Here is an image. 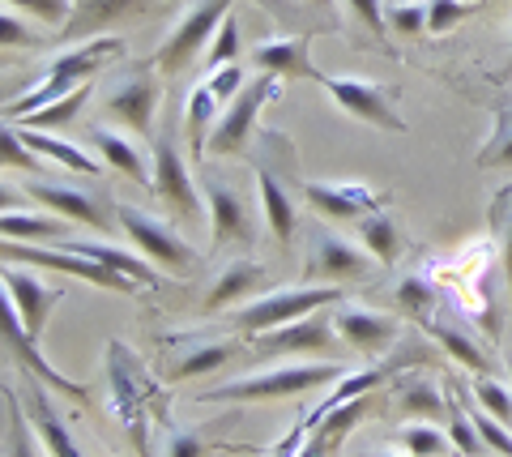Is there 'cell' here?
<instances>
[{
    "label": "cell",
    "mask_w": 512,
    "mask_h": 457,
    "mask_svg": "<svg viewBox=\"0 0 512 457\" xmlns=\"http://www.w3.org/2000/svg\"><path fill=\"white\" fill-rule=\"evenodd\" d=\"M0 150H5V167H22V171H39V154L26 146L22 133L5 124V133H0Z\"/></svg>",
    "instance_id": "43"
},
{
    "label": "cell",
    "mask_w": 512,
    "mask_h": 457,
    "mask_svg": "<svg viewBox=\"0 0 512 457\" xmlns=\"http://www.w3.org/2000/svg\"><path fill=\"white\" fill-rule=\"evenodd\" d=\"M116 223L124 227V235L133 240L154 265H163V270H188L192 261H197V252H192L180 235H175L171 227H163L158 218L141 214L133 206H116Z\"/></svg>",
    "instance_id": "11"
},
{
    "label": "cell",
    "mask_w": 512,
    "mask_h": 457,
    "mask_svg": "<svg viewBox=\"0 0 512 457\" xmlns=\"http://www.w3.org/2000/svg\"><path fill=\"white\" fill-rule=\"evenodd\" d=\"M0 338H5V351H9V355H18V364H22L26 376H35V381L52 385L56 393H64V398L90 402V389H86V385L69 381V376L56 372V368L39 355V338L22 325V317H18V308H13V304H5V312H0Z\"/></svg>",
    "instance_id": "10"
},
{
    "label": "cell",
    "mask_w": 512,
    "mask_h": 457,
    "mask_svg": "<svg viewBox=\"0 0 512 457\" xmlns=\"http://www.w3.org/2000/svg\"><path fill=\"white\" fill-rule=\"evenodd\" d=\"M402 411H414V415H444V402H440L436 385L410 381V385L402 389Z\"/></svg>",
    "instance_id": "40"
},
{
    "label": "cell",
    "mask_w": 512,
    "mask_h": 457,
    "mask_svg": "<svg viewBox=\"0 0 512 457\" xmlns=\"http://www.w3.org/2000/svg\"><path fill=\"white\" fill-rule=\"evenodd\" d=\"M214 94H210V86H197L188 94V137H192V150L197 154H205V146H210V120H214Z\"/></svg>",
    "instance_id": "32"
},
{
    "label": "cell",
    "mask_w": 512,
    "mask_h": 457,
    "mask_svg": "<svg viewBox=\"0 0 512 457\" xmlns=\"http://www.w3.org/2000/svg\"><path fill=\"white\" fill-rule=\"evenodd\" d=\"M154 193L167 201L175 214H188L197 218L205 210V201L197 197V184H192V171L175 150V137L171 133H158L154 137Z\"/></svg>",
    "instance_id": "12"
},
{
    "label": "cell",
    "mask_w": 512,
    "mask_h": 457,
    "mask_svg": "<svg viewBox=\"0 0 512 457\" xmlns=\"http://www.w3.org/2000/svg\"><path fill=\"white\" fill-rule=\"evenodd\" d=\"M5 295H9V304L18 308L22 325H26L35 338L43 334L47 317H52V304H60V291L43 287L35 274H26V270H18V265H9V261H5Z\"/></svg>",
    "instance_id": "16"
},
{
    "label": "cell",
    "mask_w": 512,
    "mask_h": 457,
    "mask_svg": "<svg viewBox=\"0 0 512 457\" xmlns=\"http://www.w3.org/2000/svg\"><path fill=\"white\" fill-rule=\"evenodd\" d=\"M504 278H508V299H512V227H508V235H504Z\"/></svg>",
    "instance_id": "51"
},
{
    "label": "cell",
    "mask_w": 512,
    "mask_h": 457,
    "mask_svg": "<svg viewBox=\"0 0 512 457\" xmlns=\"http://www.w3.org/2000/svg\"><path fill=\"white\" fill-rule=\"evenodd\" d=\"M474 9H478V0H427V35H448Z\"/></svg>",
    "instance_id": "36"
},
{
    "label": "cell",
    "mask_w": 512,
    "mask_h": 457,
    "mask_svg": "<svg viewBox=\"0 0 512 457\" xmlns=\"http://www.w3.org/2000/svg\"><path fill=\"white\" fill-rule=\"evenodd\" d=\"M5 252V261L9 265H39V270H56V274H73V278H86L94 282V287H103V291H120V295H133L141 282H133L128 274H116V270H107V265H99L94 257H82V252H69V248H30V244H5L0 248Z\"/></svg>",
    "instance_id": "5"
},
{
    "label": "cell",
    "mask_w": 512,
    "mask_h": 457,
    "mask_svg": "<svg viewBox=\"0 0 512 457\" xmlns=\"http://www.w3.org/2000/svg\"><path fill=\"white\" fill-rule=\"evenodd\" d=\"M470 419H474V428H478V436H483L487 449H495L500 457H512V428L508 423H500L487 411H470Z\"/></svg>",
    "instance_id": "38"
},
{
    "label": "cell",
    "mask_w": 512,
    "mask_h": 457,
    "mask_svg": "<svg viewBox=\"0 0 512 457\" xmlns=\"http://www.w3.org/2000/svg\"><path fill=\"white\" fill-rule=\"evenodd\" d=\"M397 308H406L410 317H419V321H431V312H436V291L427 287V278L414 274L397 287Z\"/></svg>",
    "instance_id": "37"
},
{
    "label": "cell",
    "mask_w": 512,
    "mask_h": 457,
    "mask_svg": "<svg viewBox=\"0 0 512 457\" xmlns=\"http://www.w3.org/2000/svg\"><path fill=\"white\" fill-rule=\"evenodd\" d=\"M205 86H210V94L218 103H235L239 90H244V73H239L235 65H222V69H214L210 77H205Z\"/></svg>",
    "instance_id": "47"
},
{
    "label": "cell",
    "mask_w": 512,
    "mask_h": 457,
    "mask_svg": "<svg viewBox=\"0 0 512 457\" xmlns=\"http://www.w3.org/2000/svg\"><path fill=\"white\" fill-rule=\"evenodd\" d=\"M389 5H402V0H389Z\"/></svg>",
    "instance_id": "53"
},
{
    "label": "cell",
    "mask_w": 512,
    "mask_h": 457,
    "mask_svg": "<svg viewBox=\"0 0 512 457\" xmlns=\"http://www.w3.org/2000/svg\"><path fill=\"white\" fill-rule=\"evenodd\" d=\"M384 18L393 22V30H402V35H427V0H419V5H389V13Z\"/></svg>",
    "instance_id": "45"
},
{
    "label": "cell",
    "mask_w": 512,
    "mask_h": 457,
    "mask_svg": "<svg viewBox=\"0 0 512 457\" xmlns=\"http://www.w3.org/2000/svg\"><path fill=\"white\" fill-rule=\"evenodd\" d=\"M303 197H308V206L329 214V218H367L380 210V193H372L367 184H303Z\"/></svg>",
    "instance_id": "17"
},
{
    "label": "cell",
    "mask_w": 512,
    "mask_h": 457,
    "mask_svg": "<svg viewBox=\"0 0 512 457\" xmlns=\"http://www.w3.org/2000/svg\"><path fill=\"white\" fill-rule=\"evenodd\" d=\"M120 56H124V39L120 35H94V39H86L82 47L64 52L56 65H47L43 82L30 86L22 99H13L5 107V120H26L30 112H39V107L64 99V94H73L77 86H86L99 69H107V60H120Z\"/></svg>",
    "instance_id": "1"
},
{
    "label": "cell",
    "mask_w": 512,
    "mask_h": 457,
    "mask_svg": "<svg viewBox=\"0 0 512 457\" xmlns=\"http://www.w3.org/2000/svg\"><path fill=\"white\" fill-rule=\"evenodd\" d=\"M141 9H146V0H77L73 18H69V26H64L60 39L86 43V39H94V30H103L111 22H124V18H137Z\"/></svg>",
    "instance_id": "22"
},
{
    "label": "cell",
    "mask_w": 512,
    "mask_h": 457,
    "mask_svg": "<svg viewBox=\"0 0 512 457\" xmlns=\"http://www.w3.org/2000/svg\"><path fill=\"white\" fill-rule=\"evenodd\" d=\"M397 440L406 445L410 457H440V453H448V436L440 428H431V423H406V428L397 432Z\"/></svg>",
    "instance_id": "34"
},
{
    "label": "cell",
    "mask_w": 512,
    "mask_h": 457,
    "mask_svg": "<svg viewBox=\"0 0 512 457\" xmlns=\"http://www.w3.org/2000/svg\"><path fill=\"white\" fill-rule=\"evenodd\" d=\"M30 381H35V376H30ZM26 411H30V423H35V432H39V440H43V449L52 453V457H86L82 449H77L73 432L64 428V419H60V411H56V402L47 398L43 381L30 385V393H26Z\"/></svg>",
    "instance_id": "19"
},
{
    "label": "cell",
    "mask_w": 512,
    "mask_h": 457,
    "mask_svg": "<svg viewBox=\"0 0 512 457\" xmlns=\"http://www.w3.org/2000/svg\"><path fill=\"white\" fill-rule=\"evenodd\" d=\"M359 240H363V248L372 252V257L380 261V265H393L397 257H402V231H397V223L389 214H367V218H359Z\"/></svg>",
    "instance_id": "29"
},
{
    "label": "cell",
    "mask_w": 512,
    "mask_h": 457,
    "mask_svg": "<svg viewBox=\"0 0 512 457\" xmlns=\"http://www.w3.org/2000/svg\"><path fill=\"white\" fill-rule=\"evenodd\" d=\"M9 5H18V9H26V13H35V18H43L47 26H69V18H73V5L77 0H9Z\"/></svg>",
    "instance_id": "44"
},
{
    "label": "cell",
    "mask_w": 512,
    "mask_h": 457,
    "mask_svg": "<svg viewBox=\"0 0 512 457\" xmlns=\"http://www.w3.org/2000/svg\"><path fill=\"white\" fill-rule=\"evenodd\" d=\"M312 39L308 35H291V39H274V43H261L252 52V60L261 65L265 73L274 77H299V82H320V73L312 69Z\"/></svg>",
    "instance_id": "20"
},
{
    "label": "cell",
    "mask_w": 512,
    "mask_h": 457,
    "mask_svg": "<svg viewBox=\"0 0 512 457\" xmlns=\"http://www.w3.org/2000/svg\"><path fill=\"white\" fill-rule=\"evenodd\" d=\"M235 52H239V26H235V18L227 13V22H222L218 30H214V39H210V69H222V65H235Z\"/></svg>",
    "instance_id": "39"
},
{
    "label": "cell",
    "mask_w": 512,
    "mask_h": 457,
    "mask_svg": "<svg viewBox=\"0 0 512 457\" xmlns=\"http://www.w3.org/2000/svg\"><path fill=\"white\" fill-rule=\"evenodd\" d=\"M274 90H278V77L274 73H265V77H256L252 86L239 90V99L214 120V133H210V154H239L244 150V141L252 137V124L256 116H261V107L274 99Z\"/></svg>",
    "instance_id": "9"
},
{
    "label": "cell",
    "mask_w": 512,
    "mask_h": 457,
    "mask_svg": "<svg viewBox=\"0 0 512 457\" xmlns=\"http://www.w3.org/2000/svg\"><path fill=\"white\" fill-rule=\"evenodd\" d=\"M338 299H342V287H325V282H316V287H286V291L261 295V299H252V304L235 308L231 325L244 329V334H269V329L303 321V317H312V312H320V308L338 304Z\"/></svg>",
    "instance_id": "3"
},
{
    "label": "cell",
    "mask_w": 512,
    "mask_h": 457,
    "mask_svg": "<svg viewBox=\"0 0 512 457\" xmlns=\"http://www.w3.org/2000/svg\"><path fill=\"white\" fill-rule=\"evenodd\" d=\"M320 86L333 94V103L342 107L346 116H355L359 124H372L380 133H406V120L397 116V107L389 103V90L376 82H350V77H325L320 73Z\"/></svg>",
    "instance_id": "8"
},
{
    "label": "cell",
    "mask_w": 512,
    "mask_h": 457,
    "mask_svg": "<svg viewBox=\"0 0 512 457\" xmlns=\"http://www.w3.org/2000/svg\"><path fill=\"white\" fill-rule=\"evenodd\" d=\"M0 398H5V457H39L35 453V423H30V411L18 402V393L13 385L0 389Z\"/></svg>",
    "instance_id": "28"
},
{
    "label": "cell",
    "mask_w": 512,
    "mask_h": 457,
    "mask_svg": "<svg viewBox=\"0 0 512 457\" xmlns=\"http://www.w3.org/2000/svg\"><path fill=\"white\" fill-rule=\"evenodd\" d=\"M436 338H440V346H444V351L453 355L466 372H474V376L487 372V355L478 351V346H474L466 334H457V329H448V325H436Z\"/></svg>",
    "instance_id": "35"
},
{
    "label": "cell",
    "mask_w": 512,
    "mask_h": 457,
    "mask_svg": "<svg viewBox=\"0 0 512 457\" xmlns=\"http://www.w3.org/2000/svg\"><path fill=\"white\" fill-rule=\"evenodd\" d=\"M342 376H346L342 364H278L269 372H252L231 385L205 389L201 402H278V398H299L308 389L338 385Z\"/></svg>",
    "instance_id": "2"
},
{
    "label": "cell",
    "mask_w": 512,
    "mask_h": 457,
    "mask_svg": "<svg viewBox=\"0 0 512 457\" xmlns=\"http://www.w3.org/2000/svg\"><path fill=\"white\" fill-rule=\"evenodd\" d=\"M167 457H205V440L197 432H171L167 440Z\"/></svg>",
    "instance_id": "50"
},
{
    "label": "cell",
    "mask_w": 512,
    "mask_h": 457,
    "mask_svg": "<svg viewBox=\"0 0 512 457\" xmlns=\"http://www.w3.org/2000/svg\"><path fill=\"white\" fill-rule=\"evenodd\" d=\"M64 248L69 252H82V257H94L99 265H107V270H116V274H128L133 282H141V287H163V278L154 274V265L150 261H141L133 257V252H124L116 244H86V240H64Z\"/></svg>",
    "instance_id": "23"
},
{
    "label": "cell",
    "mask_w": 512,
    "mask_h": 457,
    "mask_svg": "<svg viewBox=\"0 0 512 457\" xmlns=\"http://www.w3.org/2000/svg\"><path fill=\"white\" fill-rule=\"evenodd\" d=\"M333 325H338V338L346 346H355L359 355H380L397 338L393 317H376V312H363V308H342L333 317Z\"/></svg>",
    "instance_id": "21"
},
{
    "label": "cell",
    "mask_w": 512,
    "mask_h": 457,
    "mask_svg": "<svg viewBox=\"0 0 512 457\" xmlns=\"http://www.w3.org/2000/svg\"><path fill=\"white\" fill-rule=\"evenodd\" d=\"M69 218L60 214H13L5 210L0 214V231H5V240H64V227Z\"/></svg>",
    "instance_id": "30"
},
{
    "label": "cell",
    "mask_w": 512,
    "mask_h": 457,
    "mask_svg": "<svg viewBox=\"0 0 512 457\" xmlns=\"http://www.w3.org/2000/svg\"><path fill=\"white\" fill-rule=\"evenodd\" d=\"M90 141H94V150L103 154V163L107 167H116V171H124L128 180H137V184H146V188H154V176L146 171V163H141V154L133 150V141L128 137H120V133H111V129H90Z\"/></svg>",
    "instance_id": "26"
},
{
    "label": "cell",
    "mask_w": 512,
    "mask_h": 457,
    "mask_svg": "<svg viewBox=\"0 0 512 457\" xmlns=\"http://www.w3.org/2000/svg\"><path fill=\"white\" fill-rule=\"evenodd\" d=\"M205 210H210L214 248H222V244H244L248 235H252L248 206L235 197V188H227V184H210V188H205Z\"/></svg>",
    "instance_id": "18"
},
{
    "label": "cell",
    "mask_w": 512,
    "mask_h": 457,
    "mask_svg": "<svg viewBox=\"0 0 512 457\" xmlns=\"http://www.w3.org/2000/svg\"><path fill=\"white\" fill-rule=\"evenodd\" d=\"M256 193H261V210H265V223L274 231V240H291L295 235V206H291V193L274 180L269 167H256Z\"/></svg>",
    "instance_id": "25"
},
{
    "label": "cell",
    "mask_w": 512,
    "mask_h": 457,
    "mask_svg": "<svg viewBox=\"0 0 512 457\" xmlns=\"http://www.w3.org/2000/svg\"><path fill=\"white\" fill-rule=\"evenodd\" d=\"M312 5H325V9H329V5H333V0H312Z\"/></svg>",
    "instance_id": "52"
},
{
    "label": "cell",
    "mask_w": 512,
    "mask_h": 457,
    "mask_svg": "<svg viewBox=\"0 0 512 457\" xmlns=\"http://www.w3.org/2000/svg\"><path fill=\"white\" fill-rule=\"evenodd\" d=\"M261 278H265V270L256 261H231L227 270L218 274V282L210 287V295H205V312H222V308H231V304H239L248 291H256L261 287Z\"/></svg>",
    "instance_id": "24"
},
{
    "label": "cell",
    "mask_w": 512,
    "mask_h": 457,
    "mask_svg": "<svg viewBox=\"0 0 512 457\" xmlns=\"http://www.w3.org/2000/svg\"><path fill=\"white\" fill-rule=\"evenodd\" d=\"M478 163L483 167H512V120L508 116L495 124V133L483 146V154H478Z\"/></svg>",
    "instance_id": "41"
},
{
    "label": "cell",
    "mask_w": 512,
    "mask_h": 457,
    "mask_svg": "<svg viewBox=\"0 0 512 457\" xmlns=\"http://www.w3.org/2000/svg\"><path fill=\"white\" fill-rule=\"evenodd\" d=\"M474 393H478V402H483L487 415H495L500 423H508V428H512V389L495 385V381H487V376H483V381L474 385Z\"/></svg>",
    "instance_id": "42"
},
{
    "label": "cell",
    "mask_w": 512,
    "mask_h": 457,
    "mask_svg": "<svg viewBox=\"0 0 512 457\" xmlns=\"http://www.w3.org/2000/svg\"><path fill=\"white\" fill-rule=\"evenodd\" d=\"M346 5L367 30H372V35H384V5L380 0H346Z\"/></svg>",
    "instance_id": "48"
},
{
    "label": "cell",
    "mask_w": 512,
    "mask_h": 457,
    "mask_svg": "<svg viewBox=\"0 0 512 457\" xmlns=\"http://www.w3.org/2000/svg\"><path fill=\"white\" fill-rule=\"evenodd\" d=\"M231 5L235 0H197L180 22H175V30L167 35V43L154 52V60H150V69H163L167 77H175V73H184L192 60L201 56V47L214 39V30L227 22V13H231Z\"/></svg>",
    "instance_id": "4"
},
{
    "label": "cell",
    "mask_w": 512,
    "mask_h": 457,
    "mask_svg": "<svg viewBox=\"0 0 512 457\" xmlns=\"http://www.w3.org/2000/svg\"><path fill=\"white\" fill-rule=\"evenodd\" d=\"M26 197L39 201V206H47L60 218H69V223H86L90 231H103V235L116 231V223H111V214H107V201L82 193V188H64V184L35 180V184H26Z\"/></svg>",
    "instance_id": "15"
},
{
    "label": "cell",
    "mask_w": 512,
    "mask_h": 457,
    "mask_svg": "<svg viewBox=\"0 0 512 457\" xmlns=\"http://www.w3.org/2000/svg\"><path fill=\"white\" fill-rule=\"evenodd\" d=\"M372 274V261L363 257L359 248H350L342 235L320 231L308 252V278L325 282V287H342V282H359Z\"/></svg>",
    "instance_id": "14"
},
{
    "label": "cell",
    "mask_w": 512,
    "mask_h": 457,
    "mask_svg": "<svg viewBox=\"0 0 512 457\" xmlns=\"http://www.w3.org/2000/svg\"><path fill=\"white\" fill-rule=\"evenodd\" d=\"M389 457H393V453H389ZM406 457H410V453H406Z\"/></svg>",
    "instance_id": "54"
},
{
    "label": "cell",
    "mask_w": 512,
    "mask_h": 457,
    "mask_svg": "<svg viewBox=\"0 0 512 457\" xmlns=\"http://www.w3.org/2000/svg\"><path fill=\"white\" fill-rule=\"evenodd\" d=\"M86 99H90V82L77 86L73 94H64V99H56V103L39 107V112H30L22 124H26V129H60V124H69L77 112H82Z\"/></svg>",
    "instance_id": "31"
},
{
    "label": "cell",
    "mask_w": 512,
    "mask_h": 457,
    "mask_svg": "<svg viewBox=\"0 0 512 457\" xmlns=\"http://www.w3.org/2000/svg\"><path fill=\"white\" fill-rule=\"evenodd\" d=\"M0 43H5V47H13V43H18V47H35V35H30V30L13 18V9L0 13Z\"/></svg>",
    "instance_id": "49"
},
{
    "label": "cell",
    "mask_w": 512,
    "mask_h": 457,
    "mask_svg": "<svg viewBox=\"0 0 512 457\" xmlns=\"http://www.w3.org/2000/svg\"><path fill=\"white\" fill-rule=\"evenodd\" d=\"M158 99H163V86H158V77L146 73V69H133V73H124L120 82H111L107 86V116L111 120H120L124 129H133L141 137H150L154 133V112H158Z\"/></svg>",
    "instance_id": "7"
},
{
    "label": "cell",
    "mask_w": 512,
    "mask_h": 457,
    "mask_svg": "<svg viewBox=\"0 0 512 457\" xmlns=\"http://www.w3.org/2000/svg\"><path fill=\"white\" fill-rule=\"evenodd\" d=\"M18 133H22V141H26V146L39 154V159L56 163V167H64V171H86V176H94V171H99V163H94L86 150L69 146V141H60V137H47V133H39V129H26V124H18Z\"/></svg>",
    "instance_id": "27"
},
{
    "label": "cell",
    "mask_w": 512,
    "mask_h": 457,
    "mask_svg": "<svg viewBox=\"0 0 512 457\" xmlns=\"http://www.w3.org/2000/svg\"><path fill=\"white\" fill-rule=\"evenodd\" d=\"M338 338V325L325 312H312L303 321H291V325H278L269 334H252V351L256 355H316L333 346Z\"/></svg>",
    "instance_id": "13"
},
{
    "label": "cell",
    "mask_w": 512,
    "mask_h": 457,
    "mask_svg": "<svg viewBox=\"0 0 512 457\" xmlns=\"http://www.w3.org/2000/svg\"><path fill=\"white\" fill-rule=\"evenodd\" d=\"M107 372H111V389H116V415L124 419L128 436H133V445L141 457H154L150 445H146V398H150V381L146 372H141V364L133 359V351L120 342L107 346Z\"/></svg>",
    "instance_id": "6"
},
{
    "label": "cell",
    "mask_w": 512,
    "mask_h": 457,
    "mask_svg": "<svg viewBox=\"0 0 512 457\" xmlns=\"http://www.w3.org/2000/svg\"><path fill=\"white\" fill-rule=\"evenodd\" d=\"M235 355V346L231 342H201L197 351H188L180 364H175V381H184V376H205V372H214V368H222L227 359Z\"/></svg>",
    "instance_id": "33"
},
{
    "label": "cell",
    "mask_w": 512,
    "mask_h": 457,
    "mask_svg": "<svg viewBox=\"0 0 512 457\" xmlns=\"http://www.w3.org/2000/svg\"><path fill=\"white\" fill-rule=\"evenodd\" d=\"M448 436H453V445L466 453V457H483V436H478V428H474V419L470 415H461V406L453 411V428H448Z\"/></svg>",
    "instance_id": "46"
}]
</instances>
